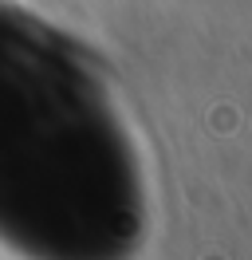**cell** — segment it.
Listing matches in <instances>:
<instances>
[{
  "label": "cell",
  "instance_id": "6da1fadb",
  "mask_svg": "<svg viewBox=\"0 0 252 260\" xmlns=\"http://www.w3.org/2000/svg\"><path fill=\"white\" fill-rule=\"evenodd\" d=\"M142 178L103 83L0 8V241L28 260H130Z\"/></svg>",
  "mask_w": 252,
  "mask_h": 260
}]
</instances>
